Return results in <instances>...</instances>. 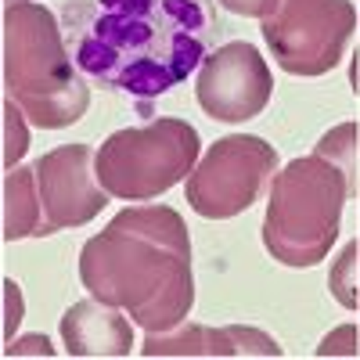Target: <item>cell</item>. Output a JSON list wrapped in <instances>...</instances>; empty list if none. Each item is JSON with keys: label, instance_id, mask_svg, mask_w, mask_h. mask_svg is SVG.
I'll return each mask as SVG.
<instances>
[{"label": "cell", "instance_id": "obj_1", "mask_svg": "<svg viewBox=\"0 0 360 360\" xmlns=\"http://www.w3.org/2000/svg\"><path fill=\"white\" fill-rule=\"evenodd\" d=\"M69 54L98 86L159 98L184 83L209 47L198 0H69Z\"/></svg>", "mask_w": 360, "mask_h": 360}, {"label": "cell", "instance_id": "obj_2", "mask_svg": "<svg viewBox=\"0 0 360 360\" xmlns=\"http://www.w3.org/2000/svg\"><path fill=\"white\" fill-rule=\"evenodd\" d=\"M83 288L127 310L144 332H173L195 307L191 238L169 205L123 209L79 252Z\"/></svg>", "mask_w": 360, "mask_h": 360}, {"label": "cell", "instance_id": "obj_3", "mask_svg": "<svg viewBox=\"0 0 360 360\" xmlns=\"http://www.w3.org/2000/svg\"><path fill=\"white\" fill-rule=\"evenodd\" d=\"M356 195V123L328 130L317 148L270 180L263 245L285 266H314L332 252L342 209Z\"/></svg>", "mask_w": 360, "mask_h": 360}, {"label": "cell", "instance_id": "obj_4", "mask_svg": "<svg viewBox=\"0 0 360 360\" xmlns=\"http://www.w3.org/2000/svg\"><path fill=\"white\" fill-rule=\"evenodd\" d=\"M58 18L37 0H4V86L8 98L40 130L83 119L90 90L72 69Z\"/></svg>", "mask_w": 360, "mask_h": 360}, {"label": "cell", "instance_id": "obj_5", "mask_svg": "<svg viewBox=\"0 0 360 360\" xmlns=\"http://www.w3.org/2000/svg\"><path fill=\"white\" fill-rule=\"evenodd\" d=\"M198 130L188 119L162 115L148 127L115 130L94 155V173L112 198L148 202L159 198L198 162Z\"/></svg>", "mask_w": 360, "mask_h": 360}, {"label": "cell", "instance_id": "obj_6", "mask_svg": "<svg viewBox=\"0 0 360 360\" xmlns=\"http://www.w3.org/2000/svg\"><path fill=\"white\" fill-rule=\"evenodd\" d=\"M353 25L349 0H281L274 15L263 18V40L285 72L324 76L342 62Z\"/></svg>", "mask_w": 360, "mask_h": 360}, {"label": "cell", "instance_id": "obj_7", "mask_svg": "<svg viewBox=\"0 0 360 360\" xmlns=\"http://www.w3.org/2000/svg\"><path fill=\"white\" fill-rule=\"evenodd\" d=\"M278 173V152L256 134L220 137L188 173V205L205 220H231L263 195Z\"/></svg>", "mask_w": 360, "mask_h": 360}, {"label": "cell", "instance_id": "obj_8", "mask_svg": "<svg viewBox=\"0 0 360 360\" xmlns=\"http://www.w3.org/2000/svg\"><path fill=\"white\" fill-rule=\"evenodd\" d=\"M94 148L90 144H62L37 159V188H40V231L58 234L69 227L90 224L108 205V191L94 173Z\"/></svg>", "mask_w": 360, "mask_h": 360}, {"label": "cell", "instance_id": "obj_9", "mask_svg": "<svg viewBox=\"0 0 360 360\" xmlns=\"http://www.w3.org/2000/svg\"><path fill=\"white\" fill-rule=\"evenodd\" d=\"M270 94H274V76H270L263 54L245 40L217 47L198 65L195 98L209 119H220V123L256 119L266 108Z\"/></svg>", "mask_w": 360, "mask_h": 360}, {"label": "cell", "instance_id": "obj_10", "mask_svg": "<svg viewBox=\"0 0 360 360\" xmlns=\"http://www.w3.org/2000/svg\"><path fill=\"white\" fill-rule=\"evenodd\" d=\"M285 349L259 328L176 324L173 332H148L141 356H281Z\"/></svg>", "mask_w": 360, "mask_h": 360}, {"label": "cell", "instance_id": "obj_11", "mask_svg": "<svg viewBox=\"0 0 360 360\" xmlns=\"http://www.w3.org/2000/svg\"><path fill=\"white\" fill-rule=\"evenodd\" d=\"M62 342L69 356H130L134 349V328L101 299H83L72 303L62 317Z\"/></svg>", "mask_w": 360, "mask_h": 360}, {"label": "cell", "instance_id": "obj_12", "mask_svg": "<svg viewBox=\"0 0 360 360\" xmlns=\"http://www.w3.org/2000/svg\"><path fill=\"white\" fill-rule=\"evenodd\" d=\"M40 231V188H37V169L15 166L4 180V238L18 242Z\"/></svg>", "mask_w": 360, "mask_h": 360}, {"label": "cell", "instance_id": "obj_13", "mask_svg": "<svg viewBox=\"0 0 360 360\" xmlns=\"http://www.w3.org/2000/svg\"><path fill=\"white\" fill-rule=\"evenodd\" d=\"M328 288H332L339 307H346V310L360 307V238L342 245L332 274H328Z\"/></svg>", "mask_w": 360, "mask_h": 360}, {"label": "cell", "instance_id": "obj_14", "mask_svg": "<svg viewBox=\"0 0 360 360\" xmlns=\"http://www.w3.org/2000/svg\"><path fill=\"white\" fill-rule=\"evenodd\" d=\"M22 108L8 98L4 101V166L8 169H15V162L25 155V148H29V130H25V123H22Z\"/></svg>", "mask_w": 360, "mask_h": 360}, {"label": "cell", "instance_id": "obj_15", "mask_svg": "<svg viewBox=\"0 0 360 360\" xmlns=\"http://www.w3.org/2000/svg\"><path fill=\"white\" fill-rule=\"evenodd\" d=\"M317 356H356V324H342L328 332L317 346Z\"/></svg>", "mask_w": 360, "mask_h": 360}, {"label": "cell", "instance_id": "obj_16", "mask_svg": "<svg viewBox=\"0 0 360 360\" xmlns=\"http://www.w3.org/2000/svg\"><path fill=\"white\" fill-rule=\"evenodd\" d=\"M4 356H54V346L47 342V335H25V339H11Z\"/></svg>", "mask_w": 360, "mask_h": 360}, {"label": "cell", "instance_id": "obj_17", "mask_svg": "<svg viewBox=\"0 0 360 360\" xmlns=\"http://www.w3.org/2000/svg\"><path fill=\"white\" fill-rule=\"evenodd\" d=\"M220 4L234 15H245V18H266V15H274V8L281 4V0H220Z\"/></svg>", "mask_w": 360, "mask_h": 360}, {"label": "cell", "instance_id": "obj_18", "mask_svg": "<svg viewBox=\"0 0 360 360\" xmlns=\"http://www.w3.org/2000/svg\"><path fill=\"white\" fill-rule=\"evenodd\" d=\"M4 299H8V317H4V339H11L15 335V328H18V321H22V292H18V285L8 278L4 281Z\"/></svg>", "mask_w": 360, "mask_h": 360}]
</instances>
